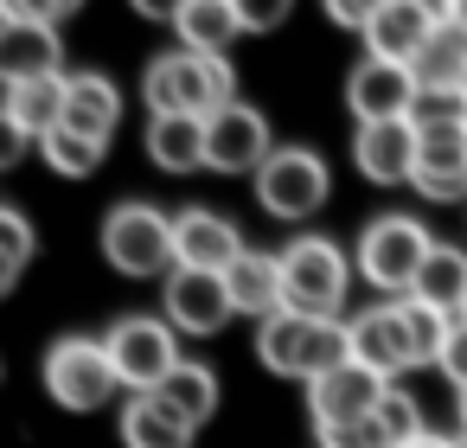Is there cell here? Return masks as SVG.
I'll return each mask as SVG.
<instances>
[{"instance_id": "cell-1", "label": "cell", "mask_w": 467, "mask_h": 448, "mask_svg": "<svg viewBox=\"0 0 467 448\" xmlns=\"http://www.w3.org/2000/svg\"><path fill=\"white\" fill-rule=\"evenodd\" d=\"M141 97H148V116H218L224 103H237V71L224 52H161L148 58V78H141Z\"/></svg>"}, {"instance_id": "cell-2", "label": "cell", "mask_w": 467, "mask_h": 448, "mask_svg": "<svg viewBox=\"0 0 467 448\" xmlns=\"http://www.w3.org/2000/svg\"><path fill=\"white\" fill-rule=\"evenodd\" d=\"M256 359H263L275 378L314 384V378H327L333 365L352 359V327H346V320H314V314L282 307L275 320H263V333H256Z\"/></svg>"}, {"instance_id": "cell-3", "label": "cell", "mask_w": 467, "mask_h": 448, "mask_svg": "<svg viewBox=\"0 0 467 448\" xmlns=\"http://www.w3.org/2000/svg\"><path fill=\"white\" fill-rule=\"evenodd\" d=\"M103 346H109V365H116L122 391H135V397L161 391L173 378V365H180V327L161 320V314H122L103 333Z\"/></svg>"}, {"instance_id": "cell-4", "label": "cell", "mask_w": 467, "mask_h": 448, "mask_svg": "<svg viewBox=\"0 0 467 448\" xmlns=\"http://www.w3.org/2000/svg\"><path fill=\"white\" fill-rule=\"evenodd\" d=\"M103 256H109V269H122V276H135V282L180 269L173 218L154 212V205H116V212L103 218Z\"/></svg>"}, {"instance_id": "cell-5", "label": "cell", "mask_w": 467, "mask_h": 448, "mask_svg": "<svg viewBox=\"0 0 467 448\" xmlns=\"http://www.w3.org/2000/svg\"><path fill=\"white\" fill-rule=\"evenodd\" d=\"M429 250H435V237H429L416 218L384 212V218H371L365 237H358V276H365L371 288H384V295H403V288H416Z\"/></svg>"}, {"instance_id": "cell-6", "label": "cell", "mask_w": 467, "mask_h": 448, "mask_svg": "<svg viewBox=\"0 0 467 448\" xmlns=\"http://www.w3.org/2000/svg\"><path fill=\"white\" fill-rule=\"evenodd\" d=\"M346 250L327 244V237H295L282 250V295L295 314H314V320H339V301H346Z\"/></svg>"}, {"instance_id": "cell-7", "label": "cell", "mask_w": 467, "mask_h": 448, "mask_svg": "<svg viewBox=\"0 0 467 448\" xmlns=\"http://www.w3.org/2000/svg\"><path fill=\"white\" fill-rule=\"evenodd\" d=\"M39 378H46L52 403H65V410H103V403L122 391V378H116V365H109V346H103V339H84V333L58 339V346L46 352Z\"/></svg>"}, {"instance_id": "cell-8", "label": "cell", "mask_w": 467, "mask_h": 448, "mask_svg": "<svg viewBox=\"0 0 467 448\" xmlns=\"http://www.w3.org/2000/svg\"><path fill=\"white\" fill-rule=\"evenodd\" d=\"M256 199H263L269 218H288V224L314 218L327 205V161L307 154V148H275L256 173Z\"/></svg>"}, {"instance_id": "cell-9", "label": "cell", "mask_w": 467, "mask_h": 448, "mask_svg": "<svg viewBox=\"0 0 467 448\" xmlns=\"http://www.w3.org/2000/svg\"><path fill=\"white\" fill-rule=\"evenodd\" d=\"M416 97H422L416 71H410V65H390V58H371V52H365V58L352 65V78H346V103H352L358 122H410Z\"/></svg>"}, {"instance_id": "cell-10", "label": "cell", "mask_w": 467, "mask_h": 448, "mask_svg": "<svg viewBox=\"0 0 467 448\" xmlns=\"http://www.w3.org/2000/svg\"><path fill=\"white\" fill-rule=\"evenodd\" d=\"M269 122L250 103H224L218 116H205V167L218 173H263L269 161Z\"/></svg>"}, {"instance_id": "cell-11", "label": "cell", "mask_w": 467, "mask_h": 448, "mask_svg": "<svg viewBox=\"0 0 467 448\" xmlns=\"http://www.w3.org/2000/svg\"><path fill=\"white\" fill-rule=\"evenodd\" d=\"M384 391H390V378H378L371 365L346 359V365H333L327 378L307 384V416H314V429H327V422H358V416H378Z\"/></svg>"}, {"instance_id": "cell-12", "label": "cell", "mask_w": 467, "mask_h": 448, "mask_svg": "<svg viewBox=\"0 0 467 448\" xmlns=\"http://www.w3.org/2000/svg\"><path fill=\"white\" fill-rule=\"evenodd\" d=\"M422 199L448 205L467 199V122H441V129H416V180Z\"/></svg>"}, {"instance_id": "cell-13", "label": "cell", "mask_w": 467, "mask_h": 448, "mask_svg": "<svg viewBox=\"0 0 467 448\" xmlns=\"http://www.w3.org/2000/svg\"><path fill=\"white\" fill-rule=\"evenodd\" d=\"M237 307H231V288H224V276H212V269H173L167 276V320L180 327V333H218L224 320H231Z\"/></svg>"}, {"instance_id": "cell-14", "label": "cell", "mask_w": 467, "mask_h": 448, "mask_svg": "<svg viewBox=\"0 0 467 448\" xmlns=\"http://www.w3.org/2000/svg\"><path fill=\"white\" fill-rule=\"evenodd\" d=\"M352 161L378 186H410L416 180V122H358Z\"/></svg>"}, {"instance_id": "cell-15", "label": "cell", "mask_w": 467, "mask_h": 448, "mask_svg": "<svg viewBox=\"0 0 467 448\" xmlns=\"http://www.w3.org/2000/svg\"><path fill=\"white\" fill-rule=\"evenodd\" d=\"M173 250H180V269H212V276H224L250 244L237 237V224L231 218H218V212H180L173 218Z\"/></svg>"}, {"instance_id": "cell-16", "label": "cell", "mask_w": 467, "mask_h": 448, "mask_svg": "<svg viewBox=\"0 0 467 448\" xmlns=\"http://www.w3.org/2000/svg\"><path fill=\"white\" fill-rule=\"evenodd\" d=\"M65 46L58 26H33V20H0V84H33V78H58Z\"/></svg>"}, {"instance_id": "cell-17", "label": "cell", "mask_w": 467, "mask_h": 448, "mask_svg": "<svg viewBox=\"0 0 467 448\" xmlns=\"http://www.w3.org/2000/svg\"><path fill=\"white\" fill-rule=\"evenodd\" d=\"M352 327V359L371 365L378 378H397V371H416L410 365V333H403V307L384 301V307H365L346 320Z\"/></svg>"}, {"instance_id": "cell-18", "label": "cell", "mask_w": 467, "mask_h": 448, "mask_svg": "<svg viewBox=\"0 0 467 448\" xmlns=\"http://www.w3.org/2000/svg\"><path fill=\"white\" fill-rule=\"evenodd\" d=\"M116 122H122V90L103 71H71L65 78V129H78L90 141H109Z\"/></svg>"}, {"instance_id": "cell-19", "label": "cell", "mask_w": 467, "mask_h": 448, "mask_svg": "<svg viewBox=\"0 0 467 448\" xmlns=\"http://www.w3.org/2000/svg\"><path fill=\"white\" fill-rule=\"evenodd\" d=\"M224 288H231V307L256 314V320H275L288 307V295H282V256H263V250H244L224 269Z\"/></svg>"}, {"instance_id": "cell-20", "label": "cell", "mask_w": 467, "mask_h": 448, "mask_svg": "<svg viewBox=\"0 0 467 448\" xmlns=\"http://www.w3.org/2000/svg\"><path fill=\"white\" fill-rule=\"evenodd\" d=\"M441 20H429L416 0H390V7L365 26V46H371V58H390V65H416V52L429 46V33H435Z\"/></svg>"}, {"instance_id": "cell-21", "label": "cell", "mask_w": 467, "mask_h": 448, "mask_svg": "<svg viewBox=\"0 0 467 448\" xmlns=\"http://www.w3.org/2000/svg\"><path fill=\"white\" fill-rule=\"evenodd\" d=\"M122 448H192V422L173 416L154 391L122 403Z\"/></svg>"}, {"instance_id": "cell-22", "label": "cell", "mask_w": 467, "mask_h": 448, "mask_svg": "<svg viewBox=\"0 0 467 448\" xmlns=\"http://www.w3.org/2000/svg\"><path fill=\"white\" fill-rule=\"evenodd\" d=\"M148 161L161 173L205 167V122L199 116H148Z\"/></svg>"}, {"instance_id": "cell-23", "label": "cell", "mask_w": 467, "mask_h": 448, "mask_svg": "<svg viewBox=\"0 0 467 448\" xmlns=\"http://www.w3.org/2000/svg\"><path fill=\"white\" fill-rule=\"evenodd\" d=\"M416 84L422 90H467V26L461 20H441L429 33V46L416 52Z\"/></svg>"}, {"instance_id": "cell-24", "label": "cell", "mask_w": 467, "mask_h": 448, "mask_svg": "<svg viewBox=\"0 0 467 448\" xmlns=\"http://www.w3.org/2000/svg\"><path fill=\"white\" fill-rule=\"evenodd\" d=\"M173 33H180L186 52H224L231 39H244L237 0H186V14L173 20Z\"/></svg>"}, {"instance_id": "cell-25", "label": "cell", "mask_w": 467, "mask_h": 448, "mask_svg": "<svg viewBox=\"0 0 467 448\" xmlns=\"http://www.w3.org/2000/svg\"><path fill=\"white\" fill-rule=\"evenodd\" d=\"M7 116H14L33 141H46L52 129H65V71H58V78L14 84V90H7Z\"/></svg>"}, {"instance_id": "cell-26", "label": "cell", "mask_w": 467, "mask_h": 448, "mask_svg": "<svg viewBox=\"0 0 467 448\" xmlns=\"http://www.w3.org/2000/svg\"><path fill=\"white\" fill-rule=\"evenodd\" d=\"M416 301H429V307H441V314H454L461 320V301H467V256L454 250V244H435L429 250V263H422V276H416V288H410Z\"/></svg>"}, {"instance_id": "cell-27", "label": "cell", "mask_w": 467, "mask_h": 448, "mask_svg": "<svg viewBox=\"0 0 467 448\" xmlns=\"http://www.w3.org/2000/svg\"><path fill=\"white\" fill-rule=\"evenodd\" d=\"M154 397H161V403H167L173 416H186V422L199 429V422H205V416L218 410V378H212L205 365L180 359V365H173V378H167V384H161Z\"/></svg>"}, {"instance_id": "cell-28", "label": "cell", "mask_w": 467, "mask_h": 448, "mask_svg": "<svg viewBox=\"0 0 467 448\" xmlns=\"http://www.w3.org/2000/svg\"><path fill=\"white\" fill-rule=\"evenodd\" d=\"M397 307H403V333H410V365H441L448 333H454V314H441V307H429L416 295H403Z\"/></svg>"}, {"instance_id": "cell-29", "label": "cell", "mask_w": 467, "mask_h": 448, "mask_svg": "<svg viewBox=\"0 0 467 448\" xmlns=\"http://www.w3.org/2000/svg\"><path fill=\"white\" fill-rule=\"evenodd\" d=\"M39 154H46V167H52V173L84 180V173H97V167H103L109 141H90V135H78V129H52V135L39 141Z\"/></svg>"}, {"instance_id": "cell-30", "label": "cell", "mask_w": 467, "mask_h": 448, "mask_svg": "<svg viewBox=\"0 0 467 448\" xmlns=\"http://www.w3.org/2000/svg\"><path fill=\"white\" fill-rule=\"evenodd\" d=\"M33 250H39V237H33L26 212H14V205H0V295H7V288L20 282V269L33 263Z\"/></svg>"}, {"instance_id": "cell-31", "label": "cell", "mask_w": 467, "mask_h": 448, "mask_svg": "<svg viewBox=\"0 0 467 448\" xmlns=\"http://www.w3.org/2000/svg\"><path fill=\"white\" fill-rule=\"evenodd\" d=\"M378 422H384V435L403 448V442H416V435H422V403H416L410 391H397V384H390V391H384V403H378Z\"/></svg>"}, {"instance_id": "cell-32", "label": "cell", "mask_w": 467, "mask_h": 448, "mask_svg": "<svg viewBox=\"0 0 467 448\" xmlns=\"http://www.w3.org/2000/svg\"><path fill=\"white\" fill-rule=\"evenodd\" d=\"M416 129H441V122H467V90H422L410 109Z\"/></svg>"}, {"instance_id": "cell-33", "label": "cell", "mask_w": 467, "mask_h": 448, "mask_svg": "<svg viewBox=\"0 0 467 448\" xmlns=\"http://www.w3.org/2000/svg\"><path fill=\"white\" fill-rule=\"evenodd\" d=\"M320 448H397V442L384 435L378 416H358V422H327L320 429Z\"/></svg>"}, {"instance_id": "cell-34", "label": "cell", "mask_w": 467, "mask_h": 448, "mask_svg": "<svg viewBox=\"0 0 467 448\" xmlns=\"http://www.w3.org/2000/svg\"><path fill=\"white\" fill-rule=\"evenodd\" d=\"M288 14H295V0H237V20H244V33H275Z\"/></svg>"}, {"instance_id": "cell-35", "label": "cell", "mask_w": 467, "mask_h": 448, "mask_svg": "<svg viewBox=\"0 0 467 448\" xmlns=\"http://www.w3.org/2000/svg\"><path fill=\"white\" fill-rule=\"evenodd\" d=\"M384 7H390V0H327V20H333V26H352V33H365Z\"/></svg>"}, {"instance_id": "cell-36", "label": "cell", "mask_w": 467, "mask_h": 448, "mask_svg": "<svg viewBox=\"0 0 467 448\" xmlns=\"http://www.w3.org/2000/svg\"><path fill=\"white\" fill-rule=\"evenodd\" d=\"M0 20H33V26H58L65 0H0Z\"/></svg>"}, {"instance_id": "cell-37", "label": "cell", "mask_w": 467, "mask_h": 448, "mask_svg": "<svg viewBox=\"0 0 467 448\" xmlns=\"http://www.w3.org/2000/svg\"><path fill=\"white\" fill-rule=\"evenodd\" d=\"M26 148H33V135L7 116V109H0V173H7V167H20L26 161Z\"/></svg>"}, {"instance_id": "cell-38", "label": "cell", "mask_w": 467, "mask_h": 448, "mask_svg": "<svg viewBox=\"0 0 467 448\" xmlns=\"http://www.w3.org/2000/svg\"><path fill=\"white\" fill-rule=\"evenodd\" d=\"M441 371L454 378V391H467V320H454V333H448V352H441Z\"/></svg>"}, {"instance_id": "cell-39", "label": "cell", "mask_w": 467, "mask_h": 448, "mask_svg": "<svg viewBox=\"0 0 467 448\" xmlns=\"http://www.w3.org/2000/svg\"><path fill=\"white\" fill-rule=\"evenodd\" d=\"M129 7H135L141 20H180V14H186V0H129Z\"/></svg>"}, {"instance_id": "cell-40", "label": "cell", "mask_w": 467, "mask_h": 448, "mask_svg": "<svg viewBox=\"0 0 467 448\" xmlns=\"http://www.w3.org/2000/svg\"><path fill=\"white\" fill-rule=\"evenodd\" d=\"M416 7H422L429 20H454V0H416Z\"/></svg>"}, {"instance_id": "cell-41", "label": "cell", "mask_w": 467, "mask_h": 448, "mask_svg": "<svg viewBox=\"0 0 467 448\" xmlns=\"http://www.w3.org/2000/svg\"><path fill=\"white\" fill-rule=\"evenodd\" d=\"M403 448H454V435H429V429H422V435H416V442H403Z\"/></svg>"}, {"instance_id": "cell-42", "label": "cell", "mask_w": 467, "mask_h": 448, "mask_svg": "<svg viewBox=\"0 0 467 448\" xmlns=\"http://www.w3.org/2000/svg\"><path fill=\"white\" fill-rule=\"evenodd\" d=\"M454 20H461V26H467V0H454Z\"/></svg>"}, {"instance_id": "cell-43", "label": "cell", "mask_w": 467, "mask_h": 448, "mask_svg": "<svg viewBox=\"0 0 467 448\" xmlns=\"http://www.w3.org/2000/svg\"><path fill=\"white\" fill-rule=\"evenodd\" d=\"M461 435H467V391H461Z\"/></svg>"}, {"instance_id": "cell-44", "label": "cell", "mask_w": 467, "mask_h": 448, "mask_svg": "<svg viewBox=\"0 0 467 448\" xmlns=\"http://www.w3.org/2000/svg\"><path fill=\"white\" fill-rule=\"evenodd\" d=\"M78 7H84V0H65V14H78Z\"/></svg>"}, {"instance_id": "cell-45", "label": "cell", "mask_w": 467, "mask_h": 448, "mask_svg": "<svg viewBox=\"0 0 467 448\" xmlns=\"http://www.w3.org/2000/svg\"><path fill=\"white\" fill-rule=\"evenodd\" d=\"M454 448H467V435H461V442H454Z\"/></svg>"}, {"instance_id": "cell-46", "label": "cell", "mask_w": 467, "mask_h": 448, "mask_svg": "<svg viewBox=\"0 0 467 448\" xmlns=\"http://www.w3.org/2000/svg\"><path fill=\"white\" fill-rule=\"evenodd\" d=\"M461 320H467V301H461Z\"/></svg>"}]
</instances>
